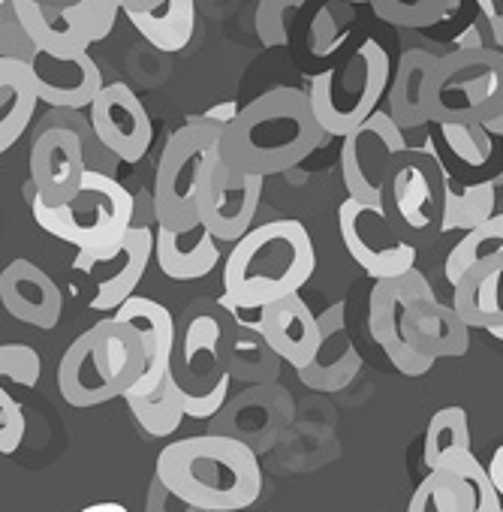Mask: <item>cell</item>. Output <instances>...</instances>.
<instances>
[{"label":"cell","mask_w":503,"mask_h":512,"mask_svg":"<svg viewBox=\"0 0 503 512\" xmlns=\"http://www.w3.org/2000/svg\"><path fill=\"white\" fill-rule=\"evenodd\" d=\"M392 64L377 40H365L341 67L323 70L311 79V109L326 136L344 139L365 124L389 88Z\"/></svg>","instance_id":"obj_7"},{"label":"cell","mask_w":503,"mask_h":512,"mask_svg":"<svg viewBox=\"0 0 503 512\" xmlns=\"http://www.w3.org/2000/svg\"><path fill=\"white\" fill-rule=\"evenodd\" d=\"M184 362L190 371V383L178 386L184 416L190 419H211L226 404L229 395V371L220 356V329L211 317H199L187 332Z\"/></svg>","instance_id":"obj_15"},{"label":"cell","mask_w":503,"mask_h":512,"mask_svg":"<svg viewBox=\"0 0 503 512\" xmlns=\"http://www.w3.org/2000/svg\"><path fill=\"white\" fill-rule=\"evenodd\" d=\"M115 317L124 320V323H130L139 332L142 353H145L142 380L124 398H130V395H148V392H154L160 386V380L172 368V359H175V320H172V314L160 302L145 299V296L127 299L115 311Z\"/></svg>","instance_id":"obj_21"},{"label":"cell","mask_w":503,"mask_h":512,"mask_svg":"<svg viewBox=\"0 0 503 512\" xmlns=\"http://www.w3.org/2000/svg\"><path fill=\"white\" fill-rule=\"evenodd\" d=\"M470 449V425H467V413L464 407H443L431 416L428 428H425V467L437 470L446 458L467 452Z\"/></svg>","instance_id":"obj_31"},{"label":"cell","mask_w":503,"mask_h":512,"mask_svg":"<svg viewBox=\"0 0 503 512\" xmlns=\"http://www.w3.org/2000/svg\"><path fill=\"white\" fill-rule=\"evenodd\" d=\"M130 25L157 52H184L196 34V0H157L148 10L124 13Z\"/></svg>","instance_id":"obj_26"},{"label":"cell","mask_w":503,"mask_h":512,"mask_svg":"<svg viewBox=\"0 0 503 512\" xmlns=\"http://www.w3.org/2000/svg\"><path fill=\"white\" fill-rule=\"evenodd\" d=\"M440 467L452 470L464 485H467V494H470V512H503V497L497 494L485 464L473 455V449L467 452H458L452 458H446Z\"/></svg>","instance_id":"obj_34"},{"label":"cell","mask_w":503,"mask_h":512,"mask_svg":"<svg viewBox=\"0 0 503 512\" xmlns=\"http://www.w3.org/2000/svg\"><path fill=\"white\" fill-rule=\"evenodd\" d=\"M79 512H127V506H121L115 500H103V503H91V506H85Z\"/></svg>","instance_id":"obj_45"},{"label":"cell","mask_w":503,"mask_h":512,"mask_svg":"<svg viewBox=\"0 0 503 512\" xmlns=\"http://www.w3.org/2000/svg\"><path fill=\"white\" fill-rule=\"evenodd\" d=\"M0 305L13 320L49 332L61 323L64 296L37 263L13 260L0 272Z\"/></svg>","instance_id":"obj_20"},{"label":"cell","mask_w":503,"mask_h":512,"mask_svg":"<svg viewBox=\"0 0 503 512\" xmlns=\"http://www.w3.org/2000/svg\"><path fill=\"white\" fill-rule=\"evenodd\" d=\"M37 103L40 97L28 64L0 58V154H7L25 136Z\"/></svg>","instance_id":"obj_25"},{"label":"cell","mask_w":503,"mask_h":512,"mask_svg":"<svg viewBox=\"0 0 503 512\" xmlns=\"http://www.w3.org/2000/svg\"><path fill=\"white\" fill-rule=\"evenodd\" d=\"M37 4H43V7H49V10H61V7L76 4V0H37Z\"/></svg>","instance_id":"obj_47"},{"label":"cell","mask_w":503,"mask_h":512,"mask_svg":"<svg viewBox=\"0 0 503 512\" xmlns=\"http://www.w3.org/2000/svg\"><path fill=\"white\" fill-rule=\"evenodd\" d=\"M317 272V250L305 223L284 217L244 232L223 263V308L260 311L296 296Z\"/></svg>","instance_id":"obj_4"},{"label":"cell","mask_w":503,"mask_h":512,"mask_svg":"<svg viewBox=\"0 0 503 512\" xmlns=\"http://www.w3.org/2000/svg\"><path fill=\"white\" fill-rule=\"evenodd\" d=\"M257 335L278 359H284L296 371L308 368L323 347V326L299 293L260 308Z\"/></svg>","instance_id":"obj_19"},{"label":"cell","mask_w":503,"mask_h":512,"mask_svg":"<svg viewBox=\"0 0 503 512\" xmlns=\"http://www.w3.org/2000/svg\"><path fill=\"white\" fill-rule=\"evenodd\" d=\"M145 512H205L199 506H190L187 500H181L175 491H169L157 476L148 485V497H145Z\"/></svg>","instance_id":"obj_41"},{"label":"cell","mask_w":503,"mask_h":512,"mask_svg":"<svg viewBox=\"0 0 503 512\" xmlns=\"http://www.w3.org/2000/svg\"><path fill=\"white\" fill-rule=\"evenodd\" d=\"M31 211L40 229L79 250L112 247L136 223L133 193L115 175L100 172H85L79 193L64 205H46L31 187Z\"/></svg>","instance_id":"obj_6"},{"label":"cell","mask_w":503,"mask_h":512,"mask_svg":"<svg viewBox=\"0 0 503 512\" xmlns=\"http://www.w3.org/2000/svg\"><path fill=\"white\" fill-rule=\"evenodd\" d=\"M305 4L308 0H260L254 25H257V37L263 40V46L269 49L290 46L293 25Z\"/></svg>","instance_id":"obj_35"},{"label":"cell","mask_w":503,"mask_h":512,"mask_svg":"<svg viewBox=\"0 0 503 512\" xmlns=\"http://www.w3.org/2000/svg\"><path fill=\"white\" fill-rule=\"evenodd\" d=\"M217 244L220 241L199 220L181 229L157 226L154 260L169 281H199V278H208L220 263Z\"/></svg>","instance_id":"obj_22"},{"label":"cell","mask_w":503,"mask_h":512,"mask_svg":"<svg viewBox=\"0 0 503 512\" xmlns=\"http://www.w3.org/2000/svg\"><path fill=\"white\" fill-rule=\"evenodd\" d=\"M485 470H488V476H491V482H494L497 494L503 497V446H497V449H494V455H491V461L485 464Z\"/></svg>","instance_id":"obj_42"},{"label":"cell","mask_w":503,"mask_h":512,"mask_svg":"<svg viewBox=\"0 0 503 512\" xmlns=\"http://www.w3.org/2000/svg\"><path fill=\"white\" fill-rule=\"evenodd\" d=\"M85 154L76 133L55 127L34 136L31 145V187L46 205L70 202L85 181Z\"/></svg>","instance_id":"obj_18"},{"label":"cell","mask_w":503,"mask_h":512,"mask_svg":"<svg viewBox=\"0 0 503 512\" xmlns=\"http://www.w3.org/2000/svg\"><path fill=\"white\" fill-rule=\"evenodd\" d=\"M7 4H10V0H0V10H4V7H7Z\"/></svg>","instance_id":"obj_50"},{"label":"cell","mask_w":503,"mask_h":512,"mask_svg":"<svg viewBox=\"0 0 503 512\" xmlns=\"http://www.w3.org/2000/svg\"><path fill=\"white\" fill-rule=\"evenodd\" d=\"M88 7H94L100 16L106 19H115L118 22V13H121V0H85Z\"/></svg>","instance_id":"obj_44"},{"label":"cell","mask_w":503,"mask_h":512,"mask_svg":"<svg viewBox=\"0 0 503 512\" xmlns=\"http://www.w3.org/2000/svg\"><path fill=\"white\" fill-rule=\"evenodd\" d=\"M494 139L500 142V166H497V172H494L491 178H494V184H497V187H503V133H497Z\"/></svg>","instance_id":"obj_46"},{"label":"cell","mask_w":503,"mask_h":512,"mask_svg":"<svg viewBox=\"0 0 503 512\" xmlns=\"http://www.w3.org/2000/svg\"><path fill=\"white\" fill-rule=\"evenodd\" d=\"M434 67H437V55H431L425 49H410L401 55L395 76L389 79V109L386 112L404 133L419 130L431 121L428 91H431Z\"/></svg>","instance_id":"obj_23"},{"label":"cell","mask_w":503,"mask_h":512,"mask_svg":"<svg viewBox=\"0 0 503 512\" xmlns=\"http://www.w3.org/2000/svg\"><path fill=\"white\" fill-rule=\"evenodd\" d=\"M338 4H374V0H338Z\"/></svg>","instance_id":"obj_49"},{"label":"cell","mask_w":503,"mask_h":512,"mask_svg":"<svg viewBox=\"0 0 503 512\" xmlns=\"http://www.w3.org/2000/svg\"><path fill=\"white\" fill-rule=\"evenodd\" d=\"M443 142L452 157L470 169L485 166L494 157V136L482 124H443Z\"/></svg>","instance_id":"obj_36"},{"label":"cell","mask_w":503,"mask_h":512,"mask_svg":"<svg viewBox=\"0 0 503 512\" xmlns=\"http://www.w3.org/2000/svg\"><path fill=\"white\" fill-rule=\"evenodd\" d=\"M40 103L49 109H88L103 91V73L88 52H34L28 61Z\"/></svg>","instance_id":"obj_17"},{"label":"cell","mask_w":503,"mask_h":512,"mask_svg":"<svg viewBox=\"0 0 503 512\" xmlns=\"http://www.w3.org/2000/svg\"><path fill=\"white\" fill-rule=\"evenodd\" d=\"M368 329L395 371L407 377H425L437 359L464 356L470 347V326L452 305L437 302L431 284L416 269L401 278L374 281Z\"/></svg>","instance_id":"obj_1"},{"label":"cell","mask_w":503,"mask_h":512,"mask_svg":"<svg viewBox=\"0 0 503 512\" xmlns=\"http://www.w3.org/2000/svg\"><path fill=\"white\" fill-rule=\"evenodd\" d=\"M34 43L31 37L25 34L13 4H7L4 10H0V58H10V61H31L34 58Z\"/></svg>","instance_id":"obj_38"},{"label":"cell","mask_w":503,"mask_h":512,"mask_svg":"<svg viewBox=\"0 0 503 512\" xmlns=\"http://www.w3.org/2000/svg\"><path fill=\"white\" fill-rule=\"evenodd\" d=\"M10 4L34 49L40 52H88L94 43H103L115 28V19L100 16L85 0H76V4L61 10H49L37 0H10Z\"/></svg>","instance_id":"obj_14"},{"label":"cell","mask_w":503,"mask_h":512,"mask_svg":"<svg viewBox=\"0 0 503 512\" xmlns=\"http://www.w3.org/2000/svg\"><path fill=\"white\" fill-rule=\"evenodd\" d=\"M338 229L353 263L374 281L401 278L416 269V244L401 235L380 202L344 199Z\"/></svg>","instance_id":"obj_10"},{"label":"cell","mask_w":503,"mask_h":512,"mask_svg":"<svg viewBox=\"0 0 503 512\" xmlns=\"http://www.w3.org/2000/svg\"><path fill=\"white\" fill-rule=\"evenodd\" d=\"M55 127H64L70 133H76L79 145H82V154H85V166L88 172H100V175H115L121 160L103 145V139L97 136L94 124L88 115H82V109H49L40 124H37V133L43 130H55ZM34 133V136H37Z\"/></svg>","instance_id":"obj_30"},{"label":"cell","mask_w":503,"mask_h":512,"mask_svg":"<svg viewBox=\"0 0 503 512\" xmlns=\"http://www.w3.org/2000/svg\"><path fill=\"white\" fill-rule=\"evenodd\" d=\"M488 335H491V338H497V341H503V326H497V329H491Z\"/></svg>","instance_id":"obj_48"},{"label":"cell","mask_w":503,"mask_h":512,"mask_svg":"<svg viewBox=\"0 0 503 512\" xmlns=\"http://www.w3.org/2000/svg\"><path fill=\"white\" fill-rule=\"evenodd\" d=\"M154 260V232L145 223H133L121 241L112 247L79 250L73 269L76 272H103L97 281V296L91 299L94 311H118L127 299L136 296L148 263Z\"/></svg>","instance_id":"obj_12"},{"label":"cell","mask_w":503,"mask_h":512,"mask_svg":"<svg viewBox=\"0 0 503 512\" xmlns=\"http://www.w3.org/2000/svg\"><path fill=\"white\" fill-rule=\"evenodd\" d=\"M452 290V308L470 329L503 326V253L470 269Z\"/></svg>","instance_id":"obj_24"},{"label":"cell","mask_w":503,"mask_h":512,"mask_svg":"<svg viewBox=\"0 0 503 512\" xmlns=\"http://www.w3.org/2000/svg\"><path fill=\"white\" fill-rule=\"evenodd\" d=\"M338 13L332 10V7H323L320 13H317V19H314V25H311V49H314V55H329L332 49H338L341 46V40H344V31H341V25H338V19H335Z\"/></svg>","instance_id":"obj_40"},{"label":"cell","mask_w":503,"mask_h":512,"mask_svg":"<svg viewBox=\"0 0 503 512\" xmlns=\"http://www.w3.org/2000/svg\"><path fill=\"white\" fill-rule=\"evenodd\" d=\"M407 512H470L467 485L446 467L428 470V476L416 485Z\"/></svg>","instance_id":"obj_32"},{"label":"cell","mask_w":503,"mask_h":512,"mask_svg":"<svg viewBox=\"0 0 503 512\" xmlns=\"http://www.w3.org/2000/svg\"><path fill=\"white\" fill-rule=\"evenodd\" d=\"M326 133L314 118L308 91L272 88L250 100L232 124L223 127L220 157L235 172L250 175H281L308 160Z\"/></svg>","instance_id":"obj_2"},{"label":"cell","mask_w":503,"mask_h":512,"mask_svg":"<svg viewBox=\"0 0 503 512\" xmlns=\"http://www.w3.org/2000/svg\"><path fill=\"white\" fill-rule=\"evenodd\" d=\"M145 353L139 332L118 320H100L82 332L58 365V389L70 407H97L133 392L142 380Z\"/></svg>","instance_id":"obj_5"},{"label":"cell","mask_w":503,"mask_h":512,"mask_svg":"<svg viewBox=\"0 0 503 512\" xmlns=\"http://www.w3.org/2000/svg\"><path fill=\"white\" fill-rule=\"evenodd\" d=\"M133 419L139 422V428L148 434V437H172L181 422H184V407H181V395H178V386H175V377H172V368L166 371V377L160 380V386L148 395H130L124 398Z\"/></svg>","instance_id":"obj_29"},{"label":"cell","mask_w":503,"mask_h":512,"mask_svg":"<svg viewBox=\"0 0 503 512\" xmlns=\"http://www.w3.org/2000/svg\"><path fill=\"white\" fill-rule=\"evenodd\" d=\"M500 253H503V214H491L479 226L467 229L464 238L446 253V263H443L446 284L455 287L470 269L494 260V256H500Z\"/></svg>","instance_id":"obj_28"},{"label":"cell","mask_w":503,"mask_h":512,"mask_svg":"<svg viewBox=\"0 0 503 512\" xmlns=\"http://www.w3.org/2000/svg\"><path fill=\"white\" fill-rule=\"evenodd\" d=\"M407 148L404 130L392 121L389 112H374L365 124L344 136L341 145V175L353 199L380 202L383 175L389 160Z\"/></svg>","instance_id":"obj_13"},{"label":"cell","mask_w":503,"mask_h":512,"mask_svg":"<svg viewBox=\"0 0 503 512\" xmlns=\"http://www.w3.org/2000/svg\"><path fill=\"white\" fill-rule=\"evenodd\" d=\"M443 181V163L431 148H404L389 160L380 205L404 238L413 241L440 232Z\"/></svg>","instance_id":"obj_9"},{"label":"cell","mask_w":503,"mask_h":512,"mask_svg":"<svg viewBox=\"0 0 503 512\" xmlns=\"http://www.w3.org/2000/svg\"><path fill=\"white\" fill-rule=\"evenodd\" d=\"M235 115H238V106H235V103H220V106L208 109L202 118H208V121H214V124L226 127V124H232V118H235Z\"/></svg>","instance_id":"obj_43"},{"label":"cell","mask_w":503,"mask_h":512,"mask_svg":"<svg viewBox=\"0 0 503 512\" xmlns=\"http://www.w3.org/2000/svg\"><path fill=\"white\" fill-rule=\"evenodd\" d=\"M88 109L97 136L121 163H139L148 154L154 142V124L130 85H103V91L94 97Z\"/></svg>","instance_id":"obj_16"},{"label":"cell","mask_w":503,"mask_h":512,"mask_svg":"<svg viewBox=\"0 0 503 512\" xmlns=\"http://www.w3.org/2000/svg\"><path fill=\"white\" fill-rule=\"evenodd\" d=\"M497 202V184L491 175L479 181H461L455 175H446L443 181V205H440V232L452 229H473L482 220L494 214Z\"/></svg>","instance_id":"obj_27"},{"label":"cell","mask_w":503,"mask_h":512,"mask_svg":"<svg viewBox=\"0 0 503 512\" xmlns=\"http://www.w3.org/2000/svg\"><path fill=\"white\" fill-rule=\"evenodd\" d=\"M223 127L208 118H190L178 127L157 160L154 178V217L157 226H190L199 220L196 214V193L205 175L208 160L220 151Z\"/></svg>","instance_id":"obj_8"},{"label":"cell","mask_w":503,"mask_h":512,"mask_svg":"<svg viewBox=\"0 0 503 512\" xmlns=\"http://www.w3.org/2000/svg\"><path fill=\"white\" fill-rule=\"evenodd\" d=\"M154 476L205 512H241L263 494L257 452L229 434H196L166 443Z\"/></svg>","instance_id":"obj_3"},{"label":"cell","mask_w":503,"mask_h":512,"mask_svg":"<svg viewBox=\"0 0 503 512\" xmlns=\"http://www.w3.org/2000/svg\"><path fill=\"white\" fill-rule=\"evenodd\" d=\"M28 422L16 398L0 386V455H13L25 440Z\"/></svg>","instance_id":"obj_39"},{"label":"cell","mask_w":503,"mask_h":512,"mask_svg":"<svg viewBox=\"0 0 503 512\" xmlns=\"http://www.w3.org/2000/svg\"><path fill=\"white\" fill-rule=\"evenodd\" d=\"M263 175L235 172L223 163L220 151L208 160L199 193H196V214L199 223L217 241H238L244 232L254 229V217L263 199Z\"/></svg>","instance_id":"obj_11"},{"label":"cell","mask_w":503,"mask_h":512,"mask_svg":"<svg viewBox=\"0 0 503 512\" xmlns=\"http://www.w3.org/2000/svg\"><path fill=\"white\" fill-rule=\"evenodd\" d=\"M43 374V359L28 344H0V380L34 389Z\"/></svg>","instance_id":"obj_37"},{"label":"cell","mask_w":503,"mask_h":512,"mask_svg":"<svg viewBox=\"0 0 503 512\" xmlns=\"http://www.w3.org/2000/svg\"><path fill=\"white\" fill-rule=\"evenodd\" d=\"M374 16L386 25L422 31L440 25L455 7L458 0H374Z\"/></svg>","instance_id":"obj_33"}]
</instances>
